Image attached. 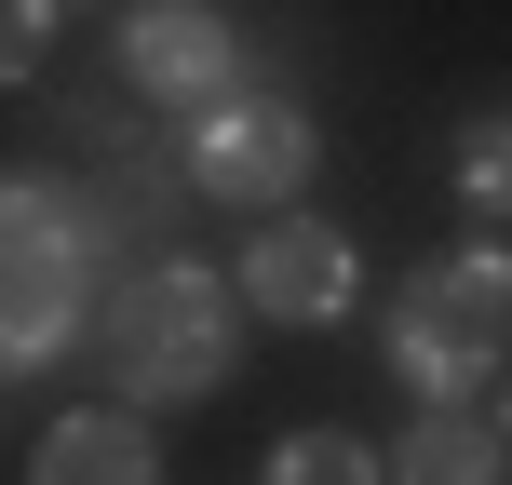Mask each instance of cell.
<instances>
[{"mask_svg": "<svg viewBox=\"0 0 512 485\" xmlns=\"http://www.w3.org/2000/svg\"><path fill=\"white\" fill-rule=\"evenodd\" d=\"M176 162H189V189H203V203L270 216V203H297V189H310L324 135H310V108H297V95H256V81H243L230 108H203V122L176 135Z\"/></svg>", "mask_w": 512, "mask_h": 485, "instance_id": "obj_4", "label": "cell"}, {"mask_svg": "<svg viewBox=\"0 0 512 485\" xmlns=\"http://www.w3.org/2000/svg\"><path fill=\"white\" fill-rule=\"evenodd\" d=\"M499 364H512V256L459 243L432 270H405V297H391V378L418 405H472Z\"/></svg>", "mask_w": 512, "mask_h": 485, "instance_id": "obj_3", "label": "cell"}, {"mask_svg": "<svg viewBox=\"0 0 512 485\" xmlns=\"http://www.w3.org/2000/svg\"><path fill=\"white\" fill-rule=\"evenodd\" d=\"M95 364H108L122 405H203V391H230V364H243V283L189 270V256L122 270V297H108V324H95Z\"/></svg>", "mask_w": 512, "mask_h": 485, "instance_id": "obj_2", "label": "cell"}, {"mask_svg": "<svg viewBox=\"0 0 512 485\" xmlns=\"http://www.w3.org/2000/svg\"><path fill=\"white\" fill-rule=\"evenodd\" d=\"M108 230H95V189L68 176H14L0 189V364L41 378L81 324H108Z\"/></svg>", "mask_w": 512, "mask_h": 485, "instance_id": "obj_1", "label": "cell"}, {"mask_svg": "<svg viewBox=\"0 0 512 485\" xmlns=\"http://www.w3.org/2000/svg\"><path fill=\"white\" fill-rule=\"evenodd\" d=\"M122 81L203 122V108L243 95V27L203 14V0H149V14H122Z\"/></svg>", "mask_w": 512, "mask_h": 485, "instance_id": "obj_5", "label": "cell"}, {"mask_svg": "<svg viewBox=\"0 0 512 485\" xmlns=\"http://www.w3.org/2000/svg\"><path fill=\"white\" fill-rule=\"evenodd\" d=\"M256 485H391V459H378L364 432H283Z\"/></svg>", "mask_w": 512, "mask_h": 485, "instance_id": "obj_10", "label": "cell"}, {"mask_svg": "<svg viewBox=\"0 0 512 485\" xmlns=\"http://www.w3.org/2000/svg\"><path fill=\"white\" fill-rule=\"evenodd\" d=\"M364 283V256L337 216H270V230L243 243V310H270V324H337Z\"/></svg>", "mask_w": 512, "mask_h": 485, "instance_id": "obj_6", "label": "cell"}, {"mask_svg": "<svg viewBox=\"0 0 512 485\" xmlns=\"http://www.w3.org/2000/svg\"><path fill=\"white\" fill-rule=\"evenodd\" d=\"M499 459H512V445H499L472 405H418L405 445H391V472H405V485H499Z\"/></svg>", "mask_w": 512, "mask_h": 485, "instance_id": "obj_8", "label": "cell"}, {"mask_svg": "<svg viewBox=\"0 0 512 485\" xmlns=\"http://www.w3.org/2000/svg\"><path fill=\"white\" fill-rule=\"evenodd\" d=\"M54 27H68L54 0H14V27H0V41H14V68H41V54H54Z\"/></svg>", "mask_w": 512, "mask_h": 485, "instance_id": "obj_12", "label": "cell"}, {"mask_svg": "<svg viewBox=\"0 0 512 485\" xmlns=\"http://www.w3.org/2000/svg\"><path fill=\"white\" fill-rule=\"evenodd\" d=\"M176 176H189V162L122 149V162H108V189H95V230H108V243H162V216H176Z\"/></svg>", "mask_w": 512, "mask_h": 485, "instance_id": "obj_9", "label": "cell"}, {"mask_svg": "<svg viewBox=\"0 0 512 485\" xmlns=\"http://www.w3.org/2000/svg\"><path fill=\"white\" fill-rule=\"evenodd\" d=\"M459 203H472V230H512V108L459 122Z\"/></svg>", "mask_w": 512, "mask_h": 485, "instance_id": "obj_11", "label": "cell"}, {"mask_svg": "<svg viewBox=\"0 0 512 485\" xmlns=\"http://www.w3.org/2000/svg\"><path fill=\"white\" fill-rule=\"evenodd\" d=\"M27 485H162V459L135 432V405H81V418H54L27 445Z\"/></svg>", "mask_w": 512, "mask_h": 485, "instance_id": "obj_7", "label": "cell"}]
</instances>
